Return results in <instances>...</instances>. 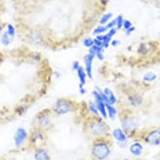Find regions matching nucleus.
Returning a JSON list of instances; mask_svg holds the SVG:
<instances>
[{
	"mask_svg": "<svg viewBox=\"0 0 160 160\" xmlns=\"http://www.w3.org/2000/svg\"><path fill=\"white\" fill-rule=\"evenodd\" d=\"M7 29H8V35H10V38H14L15 29L12 28V25H7Z\"/></svg>",
	"mask_w": 160,
	"mask_h": 160,
	"instance_id": "24",
	"label": "nucleus"
},
{
	"mask_svg": "<svg viewBox=\"0 0 160 160\" xmlns=\"http://www.w3.org/2000/svg\"><path fill=\"white\" fill-rule=\"evenodd\" d=\"M76 72H78L79 79H80V87H83V86H84V83H86V71L82 68V66H79Z\"/></svg>",
	"mask_w": 160,
	"mask_h": 160,
	"instance_id": "14",
	"label": "nucleus"
},
{
	"mask_svg": "<svg viewBox=\"0 0 160 160\" xmlns=\"http://www.w3.org/2000/svg\"><path fill=\"white\" fill-rule=\"evenodd\" d=\"M26 106H19V108H17V113H18V115H22V113L24 112H26Z\"/></svg>",
	"mask_w": 160,
	"mask_h": 160,
	"instance_id": "26",
	"label": "nucleus"
},
{
	"mask_svg": "<svg viewBox=\"0 0 160 160\" xmlns=\"http://www.w3.org/2000/svg\"><path fill=\"white\" fill-rule=\"evenodd\" d=\"M116 31H118V29H116V28H112L111 31H109V33H108V36H109V38H113V36H115V33H116Z\"/></svg>",
	"mask_w": 160,
	"mask_h": 160,
	"instance_id": "29",
	"label": "nucleus"
},
{
	"mask_svg": "<svg viewBox=\"0 0 160 160\" xmlns=\"http://www.w3.org/2000/svg\"><path fill=\"white\" fill-rule=\"evenodd\" d=\"M51 109H43V111H40L38 115H36L35 120H33V123H35V127H39L42 130H48L51 128Z\"/></svg>",
	"mask_w": 160,
	"mask_h": 160,
	"instance_id": "6",
	"label": "nucleus"
},
{
	"mask_svg": "<svg viewBox=\"0 0 160 160\" xmlns=\"http://www.w3.org/2000/svg\"><path fill=\"white\" fill-rule=\"evenodd\" d=\"M112 153V142L109 137L92 139L91 160H108Z\"/></svg>",
	"mask_w": 160,
	"mask_h": 160,
	"instance_id": "3",
	"label": "nucleus"
},
{
	"mask_svg": "<svg viewBox=\"0 0 160 160\" xmlns=\"http://www.w3.org/2000/svg\"><path fill=\"white\" fill-rule=\"evenodd\" d=\"M3 29H4V24L0 21V36H2V33H3Z\"/></svg>",
	"mask_w": 160,
	"mask_h": 160,
	"instance_id": "32",
	"label": "nucleus"
},
{
	"mask_svg": "<svg viewBox=\"0 0 160 160\" xmlns=\"http://www.w3.org/2000/svg\"><path fill=\"white\" fill-rule=\"evenodd\" d=\"M115 26H116V21L113 19V21H109L108 24L105 25V28H106V29H112V28H115Z\"/></svg>",
	"mask_w": 160,
	"mask_h": 160,
	"instance_id": "25",
	"label": "nucleus"
},
{
	"mask_svg": "<svg viewBox=\"0 0 160 160\" xmlns=\"http://www.w3.org/2000/svg\"><path fill=\"white\" fill-rule=\"evenodd\" d=\"M111 44H112V46H118V44H119V42H118V40H112Z\"/></svg>",
	"mask_w": 160,
	"mask_h": 160,
	"instance_id": "34",
	"label": "nucleus"
},
{
	"mask_svg": "<svg viewBox=\"0 0 160 160\" xmlns=\"http://www.w3.org/2000/svg\"><path fill=\"white\" fill-rule=\"evenodd\" d=\"M95 57H97V58H98V59H101V61H102V59H104V54H102V50H99V51H97Z\"/></svg>",
	"mask_w": 160,
	"mask_h": 160,
	"instance_id": "27",
	"label": "nucleus"
},
{
	"mask_svg": "<svg viewBox=\"0 0 160 160\" xmlns=\"http://www.w3.org/2000/svg\"><path fill=\"white\" fill-rule=\"evenodd\" d=\"M2 43H3L4 46H8V44H10V35H8V33H3Z\"/></svg>",
	"mask_w": 160,
	"mask_h": 160,
	"instance_id": "22",
	"label": "nucleus"
},
{
	"mask_svg": "<svg viewBox=\"0 0 160 160\" xmlns=\"http://www.w3.org/2000/svg\"><path fill=\"white\" fill-rule=\"evenodd\" d=\"M113 137H115L118 141H127V134H126L122 128L113 130Z\"/></svg>",
	"mask_w": 160,
	"mask_h": 160,
	"instance_id": "13",
	"label": "nucleus"
},
{
	"mask_svg": "<svg viewBox=\"0 0 160 160\" xmlns=\"http://www.w3.org/2000/svg\"><path fill=\"white\" fill-rule=\"evenodd\" d=\"M79 108H80V105H78L75 101H72V99L62 97V98H58V99H57V101L54 102V104H52V106H51L50 109H51L52 115H55V116H62V115H66V113L76 112Z\"/></svg>",
	"mask_w": 160,
	"mask_h": 160,
	"instance_id": "4",
	"label": "nucleus"
},
{
	"mask_svg": "<svg viewBox=\"0 0 160 160\" xmlns=\"http://www.w3.org/2000/svg\"><path fill=\"white\" fill-rule=\"evenodd\" d=\"M83 132L92 139L105 138L111 135V127L104 118H99L98 115H90L83 122Z\"/></svg>",
	"mask_w": 160,
	"mask_h": 160,
	"instance_id": "1",
	"label": "nucleus"
},
{
	"mask_svg": "<svg viewBox=\"0 0 160 160\" xmlns=\"http://www.w3.org/2000/svg\"><path fill=\"white\" fill-rule=\"evenodd\" d=\"M111 17H112V14H109V12H108V14H105L104 17H101V19H99V24H101V25L106 24V22L111 19Z\"/></svg>",
	"mask_w": 160,
	"mask_h": 160,
	"instance_id": "19",
	"label": "nucleus"
},
{
	"mask_svg": "<svg viewBox=\"0 0 160 160\" xmlns=\"http://www.w3.org/2000/svg\"><path fill=\"white\" fill-rule=\"evenodd\" d=\"M144 151V146H142V142L141 141H135L134 144L130 145V152L132 153L134 156H139Z\"/></svg>",
	"mask_w": 160,
	"mask_h": 160,
	"instance_id": "12",
	"label": "nucleus"
},
{
	"mask_svg": "<svg viewBox=\"0 0 160 160\" xmlns=\"http://www.w3.org/2000/svg\"><path fill=\"white\" fill-rule=\"evenodd\" d=\"M83 44L86 46V47H91V46H94V40H92L91 38H87V39H84L83 40Z\"/></svg>",
	"mask_w": 160,
	"mask_h": 160,
	"instance_id": "20",
	"label": "nucleus"
},
{
	"mask_svg": "<svg viewBox=\"0 0 160 160\" xmlns=\"http://www.w3.org/2000/svg\"><path fill=\"white\" fill-rule=\"evenodd\" d=\"M139 139L148 145H160V128L145 130L139 134Z\"/></svg>",
	"mask_w": 160,
	"mask_h": 160,
	"instance_id": "7",
	"label": "nucleus"
},
{
	"mask_svg": "<svg viewBox=\"0 0 160 160\" xmlns=\"http://www.w3.org/2000/svg\"><path fill=\"white\" fill-rule=\"evenodd\" d=\"M144 80H145V82H149V83L155 82V80H156V75H155V73H152V72H149V73H146V75L144 76Z\"/></svg>",
	"mask_w": 160,
	"mask_h": 160,
	"instance_id": "18",
	"label": "nucleus"
},
{
	"mask_svg": "<svg viewBox=\"0 0 160 160\" xmlns=\"http://www.w3.org/2000/svg\"><path fill=\"white\" fill-rule=\"evenodd\" d=\"M104 94H105L106 97H108L109 104H111V105H112V104H115V102H116V97L113 95V92H112L109 88H105V90H104Z\"/></svg>",
	"mask_w": 160,
	"mask_h": 160,
	"instance_id": "16",
	"label": "nucleus"
},
{
	"mask_svg": "<svg viewBox=\"0 0 160 160\" xmlns=\"http://www.w3.org/2000/svg\"><path fill=\"white\" fill-rule=\"evenodd\" d=\"M78 68H79V62H73V64H72V69H73V71H78Z\"/></svg>",
	"mask_w": 160,
	"mask_h": 160,
	"instance_id": "31",
	"label": "nucleus"
},
{
	"mask_svg": "<svg viewBox=\"0 0 160 160\" xmlns=\"http://www.w3.org/2000/svg\"><path fill=\"white\" fill-rule=\"evenodd\" d=\"M123 160H135V159H123Z\"/></svg>",
	"mask_w": 160,
	"mask_h": 160,
	"instance_id": "37",
	"label": "nucleus"
},
{
	"mask_svg": "<svg viewBox=\"0 0 160 160\" xmlns=\"http://www.w3.org/2000/svg\"><path fill=\"white\" fill-rule=\"evenodd\" d=\"M119 118H120V123H122V130L127 134V138H130V137H135V134L138 132V127H139L138 118L127 108L120 109Z\"/></svg>",
	"mask_w": 160,
	"mask_h": 160,
	"instance_id": "2",
	"label": "nucleus"
},
{
	"mask_svg": "<svg viewBox=\"0 0 160 160\" xmlns=\"http://www.w3.org/2000/svg\"><path fill=\"white\" fill-rule=\"evenodd\" d=\"M28 134L29 132H26L24 128H18L14 135V141H15V145L17 146H21L24 142L28 139Z\"/></svg>",
	"mask_w": 160,
	"mask_h": 160,
	"instance_id": "11",
	"label": "nucleus"
},
{
	"mask_svg": "<svg viewBox=\"0 0 160 160\" xmlns=\"http://www.w3.org/2000/svg\"><path fill=\"white\" fill-rule=\"evenodd\" d=\"M26 39H28L32 44H42L43 40H44V36H43L39 31H35V29H33V31H31L28 35H26Z\"/></svg>",
	"mask_w": 160,
	"mask_h": 160,
	"instance_id": "10",
	"label": "nucleus"
},
{
	"mask_svg": "<svg viewBox=\"0 0 160 160\" xmlns=\"http://www.w3.org/2000/svg\"><path fill=\"white\" fill-rule=\"evenodd\" d=\"M46 142H47V134H46V131L33 126L31 132L28 134V144H29V146H33V148L46 146Z\"/></svg>",
	"mask_w": 160,
	"mask_h": 160,
	"instance_id": "5",
	"label": "nucleus"
},
{
	"mask_svg": "<svg viewBox=\"0 0 160 160\" xmlns=\"http://www.w3.org/2000/svg\"><path fill=\"white\" fill-rule=\"evenodd\" d=\"M123 26H124V29H130V28H131V22H130V21H124V22H123Z\"/></svg>",
	"mask_w": 160,
	"mask_h": 160,
	"instance_id": "30",
	"label": "nucleus"
},
{
	"mask_svg": "<svg viewBox=\"0 0 160 160\" xmlns=\"http://www.w3.org/2000/svg\"><path fill=\"white\" fill-rule=\"evenodd\" d=\"M105 108H106V113L109 115V118L111 119H115L116 118V113H118V111H116L115 108L111 105V104H105Z\"/></svg>",
	"mask_w": 160,
	"mask_h": 160,
	"instance_id": "15",
	"label": "nucleus"
},
{
	"mask_svg": "<svg viewBox=\"0 0 160 160\" xmlns=\"http://www.w3.org/2000/svg\"><path fill=\"white\" fill-rule=\"evenodd\" d=\"M88 111L91 112V115H99V112H98V108H97V104H95V101H90L88 102Z\"/></svg>",
	"mask_w": 160,
	"mask_h": 160,
	"instance_id": "17",
	"label": "nucleus"
},
{
	"mask_svg": "<svg viewBox=\"0 0 160 160\" xmlns=\"http://www.w3.org/2000/svg\"><path fill=\"white\" fill-rule=\"evenodd\" d=\"M80 92H82V94H84V92H86V90L83 88V87H80Z\"/></svg>",
	"mask_w": 160,
	"mask_h": 160,
	"instance_id": "35",
	"label": "nucleus"
},
{
	"mask_svg": "<svg viewBox=\"0 0 160 160\" xmlns=\"http://www.w3.org/2000/svg\"><path fill=\"white\" fill-rule=\"evenodd\" d=\"M33 158H35V160H51L50 152L46 146L35 148V151H33Z\"/></svg>",
	"mask_w": 160,
	"mask_h": 160,
	"instance_id": "9",
	"label": "nucleus"
},
{
	"mask_svg": "<svg viewBox=\"0 0 160 160\" xmlns=\"http://www.w3.org/2000/svg\"><path fill=\"white\" fill-rule=\"evenodd\" d=\"M2 59H3V55H2V54H0V62H2Z\"/></svg>",
	"mask_w": 160,
	"mask_h": 160,
	"instance_id": "36",
	"label": "nucleus"
},
{
	"mask_svg": "<svg viewBox=\"0 0 160 160\" xmlns=\"http://www.w3.org/2000/svg\"><path fill=\"white\" fill-rule=\"evenodd\" d=\"M132 31H134V26H131L130 29H127V31H126V33H127V35H130V33H131Z\"/></svg>",
	"mask_w": 160,
	"mask_h": 160,
	"instance_id": "33",
	"label": "nucleus"
},
{
	"mask_svg": "<svg viewBox=\"0 0 160 160\" xmlns=\"http://www.w3.org/2000/svg\"><path fill=\"white\" fill-rule=\"evenodd\" d=\"M127 94V101H128V104L132 106V108H139L142 104H144V98H142V95L139 94V92H137V91H127L126 92Z\"/></svg>",
	"mask_w": 160,
	"mask_h": 160,
	"instance_id": "8",
	"label": "nucleus"
},
{
	"mask_svg": "<svg viewBox=\"0 0 160 160\" xmlns=\"http://www.w3.org/2000/svg\"><path fill=\"white\" fill-rule=\"evenodd\" d=\"M115 21H116V29H122L123 28V22H124L123 21V17H118Z\"/></svg>",
	"mask_w": 160,
	"mask_h": 160,
	"instance_id": "21",
	"label": "nucleus"
},
{
	"mask_svg": "<svg viewBox=\"0 0 160 160\" xmlns=\"http://www.w3.org/2000/svg\"><path fill=\"white\" fill-rule=\"evenodd\" d=\"M106 31L105 26H98V28L94 29V35H101V33H104Z\"/></svg>",
	"mask_w": 160,
	"mask_h": 160,
	"instance_id": "23",
	"label": "nucleus"
},
{
	"mask_svg": "<svg viewBox=\"0 0 160 160\" xmlns=\"http://www.w3.org/2000/svg\"><path fill=\"white\" fill-rule=\"evenodd\" d=\"M94 46H97V47L104 48V47H102V42H101V40H98V39H95V40H94Z\"/></svg>",
	"mask_w": 160,
	"mask_h": 160,
	"instance_id": "28",
	"label": "nucleus"
}]
</instances>
